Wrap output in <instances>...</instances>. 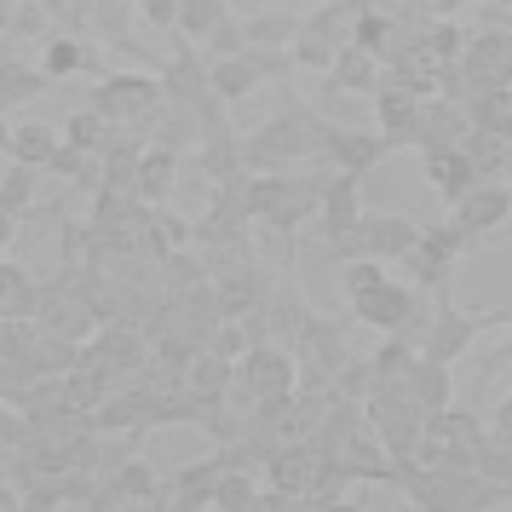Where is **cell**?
Instances as JSON below:
<instances>
[{
	"label": "cell",
	"instance_id": "cell-5",
	"mask_svg": "<svg viewBox=\"0 0 512 512\" xmlns=\"http://www.w3.org/2000/svg\"><path fill=\"white\" fill-rule=\"evenodd\" d=\"M351 317H357V323H369V328H386V334H403V328L415 323V294H409L403 282L380 277L369 294H357V300H351Z\"/></svg>",
	"mask_w": 512,
	"mask_h": 512
},
{
	"label": "cell",
	"instance_id": "cell-35",
	"mask_svg": "<svg viewBox=\"0 0 512 512\" xmlns=\"http://www.w3.org/2000/svg\"><path fill=\"white\" fill-rule=\"evenodd\" d=\"M202 512H219V507H202Z\"/></svg>",
	"mask_w": 512,
	"mask_h": 512
},
{
	"label": "cell",
	"instance_id": "cell-20",
	"mask_svg": "<svg viewBox=\"0 0 512 512\" xmlns=\"http://www.w3.org/2000/svg\"><path fill=\"white\" fill-rule=\"evenodd\" d=\"M208 507H219V512H254V478H248L242 466H225V472H219V484H213Z\"/></svg>",
	"mask_w": 512,
	"mask_h": 512
},
{
	"label": "cell",
	"instance_id": "cell-31",
	"mask_svg": "<svg viewBox=\"0 0 512 512\" xmlns=\"http://www.w3.org/2000/svg\"><path fill=\"white\" fill-rule=\"evenodd\" d=\"M0 512H24V495H18V489H6V484H0Z\"/></svg>",
	"mask_w": 512,
	"mask_h": 512
},
{
	"label": "cell",
	"instance_id": "cell-4",
	"mask_svg": "<svg viewBox=\"0 0 512 512\" xmlns=\"http://www.w3.org/2000/svg\"><path fill=\"white\" fill-rule=\"evenodd\" d=\"M93 110L104 121H144L162 110V81L144 70H110L98 75V93H93Z\"/></svg>",
	"mask_w": 512,
	"mask_h": 512
},
{
	"label": "cell",
	"instance_id": "cell-17",
	"mask_svg": "<svg viewBox=\"0 0 512 512\" xmlns=\"http://www.w3.org/2000/svg\"><path fill=\"white\" fill-rule=\"evenodd\" d=\"M242 35H248V47H294L300 12H254V18H242Z\"/></svg>",
	"mask_w": 512,
	"mask_h": 512
},
{
	"label": "cell",
	"instance_id": "cell-24",
	"mask_svg": "<svg viewBox=\"0 0 512 512\" xmlns=\"http://www.w3.org/2000/svg\"><path fill=\"white\" fill-rule=\"evenodd\" d=\"M231 386V369H225V357L213 351V357H196V374H190V392H208V397H219Z\"/></svg>",
	"mask_w": 512,
	"mask_h": 512
},
{
	"label": "cell",
	"instance_id": "cell-27",
	"mask_svg": "<svg viewBox=\"0 0 512 512\" xmlns=\"http://www.w3.org/2000/svg\"><path fill=\"white\" fill-rule=\"evenodd\" d=\"M0 196H6V208H29V196H35V167H12L6 179H0Z\"/></svg>",
	"mask_w": 512,
	"mask_h": 512
},
{
	"label": "cell",
	"instance_id": "cell-14",
	"mask_svg": "<svg viewBox=\"0 0 512 512\" xmlns=\"http://www.w3.org/2000/svg\"><path fill=\"white\" fill-rule=\"evenodd\" d=\"M208 87L219 104H242L248 93H259V70L248 64V52L236 58H208Z\"/></svg>",
	"mask_w": 512,
	"mask_h": 512
},
{
	"label": "cell",
	"instance_id": "cell-19",
	"mask_svg": "<svg viewBox=\"0 0 512 512\" xmlns=\"http://www.w3.org/2000/svg\"><path fill=\"white\" fill-rule=\"evenodd\" d=\"M219 18H231V6H225V0H179L173 29H179V41H208V29L219 24Z\"/></svg>",
	"mask_w": 512,
	"mask_h": 512
},
{
	"label": "cell",
	"instance_id": "cell-23",
	"mask_svg": "<svg viewBox=\"0 0 512 512\" xmlns=\"http://www.w3.org/2000/svg\"><path fill=\"white\" fill-rule=\"evenodd\" d=\"M380 277H386V265H380V259H357V254H351L346 271H340V288H346V300H357V294H369Z\"/></svg>",
	"mask_w": 512,
	"mask_h": 512
},
{
	"label": "cell",
	"instance_id": "cell-29",
	"mask_svg": "<svg viewBox=\"0 0 512 512\" xmlns=\"http://www.w3.org/2000/svg\"><path fill=\"white\" fill-rule=\"evenodd\" d=\"M12 225H18V208H6V196H0V248L12 242Z\"/></svg>",
	"mask_w": 512,
	"mask_h": 512
},
{
	"label": "cell",
	"instance_id": "cell-16",
	"mask_svg": "<svg viewBox=\"0 0 512 512\" xmlns=\"http://www.w3.org/2000/svg\"><path fill=\"white\" fill-rule=\"evenodd\" d=\"M334 93L346 87V93H374L380 87V64H374V52L363 47H340V58H334Z\"/></svg>",
	"mask_w": 512,
	"mask_h": 512
},
{
	"label": "cell",
	"instance_id": "cell-28",
	"mask_svg": "<svg viewBox=\"0 0 512 512\" xmlns=\"http://www.w3.org/2000/svg\"><path fill=\"white\" fill-rule=\"evenodd\" d=\"M139 12H144V24L173 29V18H179V0H139Z\"/></svg>",
	"mask_w": 512,
	"mask_h": 512
},
{
	"label": "cell",
	"instance_id": "cell-18",
	"mask_svg": "<svg viewBox=\"0 0 512 512\" xmlns=\"http://www.w3.org/2000/svg\"><path fill=\"white\" fill-rule=\"evenodd\" d=\"M52 81L35 64H24V58H0V104H29V98H41Z\"/></svg>",
	"mask_w": 512,
	"mask_h": 512
},
{
	"label": "cell",
	"instance_id": "cell-21",
	"mask_svg": "<svg viewBox=\"0 0 512 512\" xmlns=\"http://www.w3.org/2000/svg\"><path fill=\"white\" fill-rule=\"evenodd\" d=\"M110 133H116V121H104L93 104H87V110H75V116L64 121V144H75V150H104Z\"/></svg>",
	"mask_w": 512,
	"mask_h": 512
},
{
	"label": "cell",
	"instance_id": "cell-22",
	"mask_svg": "<svg viewBox=\"0 0 512 512\" xmlns=\"http://www.w3.org/2000/svg\"><path fill=\"white\" fill-rule=\"evenodd\" d=\"M288 58H294V70H334V58H340V47H328V41H317V35H300L294 47H288Z\"/></svg>",
	"mask_w": 512,
	"mask_h": 512
},
{
	"label": "cell",
	"instance_id": "cell-26",
	"mask_svg": "<svg viewBox=\"0 0 512 512\" xmlns=\"http://www.w3.org/2000/svg\"><path fill=\"white\" fill-rule=\"evenodd\" d=\"M110 489H116V501H139V495H156V472H150L144 461H127V472H121Z\"/></svg>",
	"mask_w": 512,
	"mask_h": 512
},
{
	"label": "cell",
	"instance_id": "cell-2",
	"mask_svg": "<svg viewBox=\"0 0 512 512\" xmlns=\"http://www.w3.org/2000/svg\"><path fill=\"white\" fill-rule=\"evenodd\" d=\"M323 185L317 179H288V173H259L248 179V213L265 219L271 231H300V219L317 213Z\"/></svg>",
	"mask_w": 512,
	"mask_h": 512
},
{
	"label": "cell",
	"instance_id": "cell-32",
	"mask_svg": "<svg viewBox=\"0 0 512 512\" xmlns=\"http://www.w3.org/2000/svg\"><path fill=\"white\" fill-rule=\"evenodd\" d=\"M311 512H357V507H346V501H317Z\"/></svg>",
	"mask_w": 512,
	"mask_h": 512
},
{
	"label": "cell",
	"instance_id": "cell-10",
	"mask_svg": "<svg viewBox=\"0 0 512 512\" xmlns=\"http://www.w3.org/2000/svg\"><path fill=\"white\" fill-rule=\"evenodd\" d=\"M420 110H426V104L415 98V87H386V93H380V139L392 144V150L397 144H415Z\"/></svg>",
	"mask_w": 512,
	"mask_h": 512
},
{
	"label": "cell",
	"instance_id": "cell-9",
	"mask_svg": "<svg viewBox=\"0 0 512 512\" xmlns=\"http://www.w3.org/2000/svg\"><path fill=\"white\" fill-rule=\"evenodd\" d=\"M426 179H432V190L443 202H461L466 190L478 185V167H472V156L461 144H443V150H426Z\"/></svg>",
	"mask_w": 512,
	"mask_h": 512
},
{
	"label": "cell",
	"instance_id": "cell-3",
	"mask_svg": "<svg viewBox=\"0 0 512 512\" xmlns=\"http://www.w3.org/2000/svg\"><path fill=\"white\" fill-rule=\"evenodd\" d=\"M420 242V225L409 219V213H363L357 219V231H351L346 248H334V259H380V265H392V259H403L409 248Z\"/></svg>",
	"mask_w": 512,
	"mask_h": 512
},
{
	"label": "cell",
	"instance_id": "cell-33",
	"mask_svg": "<svg viewBox=\"0 0 512 512\" xmlns=\"http://www.w3.org/2000/svg\"><path fill=\"white\" fill-rule=\"evenodd\" d=\"M6 139H12V121H6V110H0V156H6Z\"/></svg>",
	"mask_w": 512,
	"mask_h": 512
},
{
	"label": "cell",
	"instance_id": "cell-7",
	"mask_svg": "<svg viewBox=\"0 0 512 512\" xmlns=\"http://www.w3.org/2000/svg\"><path fill=\"white\" fill-rule=\"evenodd\" d=\"M512 219V190L507 185H478L466 190L461 202H455V225H461L466 236H484V231H501Z\"/></svg>",
	"mask_w": 512,
	"mask_h": 512
},
{
	"label": "cell",
	"instance_id": "cell-15",
	"mask_svg": "<svg viewBox=\"0 0 512 512\" xmlns=\"http://www.w3.org/2000/svg\"><path fill=\"white\" fill-rule=\"evenodd\" d=\"M81 70H104L98 47H87L81 35H52L47 58H41V75H47V81H58V75H81Z\"/></svg>",
	"mask_w": 512,
	"mask_h": 512
},
{
	"label": "cell",
	"instance_id": "cell-13",
	"mask_svg": "<svg viewBox=\"0 0 512 512\" xmlns=\"http://www.w3.org/2000/svg\"><path fill=\"white\" fill-rule=\"evenodd\" d=\"M472 340H478V317H461V311H449V305H443L438 328L426 334V351H420V357H432V363H455Z\"/></svg>",
	"mask_w": 512,
	"mask_h": 512
},
{
	"label": "cell",
	"instance_id": "cell-1",
	"mask_svg": "<svg viewBox=\"0 0 512 512\" xmlns=\"http://www.w3.org/2000/svg\"><path fill=\"white\" fill-rule=\"evenodd\" d=\"M323 133L328 121L311 116L305 104H288L277 121H265L254 139H242V167L248 173H282V167L305 162V156H323Z\"/></svg>",
	"mask_w": 512,
	"mask_h": 512
},
{
	"label": "cell",
	"instance_id": "cell-25",
	"mask_svg": "<svg viewBox=\"0 0 512 512\" xmlns=\"http://www.w3.org/2000/svg\"><path fill=\"white\" fill-rule=\"evenodd\" d=\"M248 47V35H242V18H219L208 29V58H236V52Z\"/></svg>",
	"mask_w": 512,
	"mask_h": 512
},
{
	"label": "cell",
	"instance_id": "cell-11",
	"mask_svg": "<svg viewBox=\"0 0 512 512\" xmlns=\"http://www.w3.org/2000/svg\"><path fill=\"white\" fill-rule=\"evenodd\" d=\"M58 133H52L47 121H12V139H6V156L12 167H35V173H47L52 156H58Z\"/></svg>",
	"mask_w": 512,
	"mask_h": 512
},
{
	"label": "cell",
	"instance_id": "cell-6",
	"mask_svg": "<svg viewBox=\"0 0 512 512\" xmlns=\"http://www.w3.org/2000/svg\"><path fill=\"white\" fill-rule=\"evenodd\" d=\"M363 185L351 179V173H340V179H328L323 196H317V213H323V236H328V254L334 248H346L351 231H357V219H363Z\"/></svg>",
	"mask_w": 512,
	"mask_h": 512
},
{
	"label": "cell",
	"instance_id": "cell-34",
	"mask_svg": "<svg viewBox=\"0 0 512 512\" xmlns=\"http://www.w3.org/2000/svg\"><path fill=\"white\" fill-rule=\"evenodd\" d=\"M403 512H426V507H403Z\"/></svg>",
	"mask_w": 512,
	"mask_h": 512
},
{
	"label": "cell",
	"instance_id": "cell-8",
	"mask_svg": "<svg viewBox=\"0 0 512 512\" xmlns=\"http://www.w3.org/2000/svg\"><path fill=\"white\" fill-rule=\"evenodd\" d=\"M386 150H392V144L380 139V133H346V127H328L323 133V156H334V167L351 173V179H363L369 167H380Z\"/></svg>",
	"mask_w": 512,
	"mask_h": 512
},
{
	"label": "cell",
	"instance_id": "cell-12",
	"mask_svg": "<svg viewBox=\"0 0 512 512\" xmlns=\"http://www.w3.org/2000/svg\"><path fill=\"white\" fill-rule=\"evenodd\" d=\"M179 179V150H167V144H144L139 150V173H133V196L139 202H162L167 190Z\"/></svg>",
	"mask_w": 512,
	"mask_h": 512
},
{
	"label": "cell",
	"instance_id": "cell-30",
	"mask_svg": "<svg viewBox=\"0 0 512 512\" xmlns=\"http://www.w3.org/2000/svg\"><path fill=\"white\" fill-rule=\"evenodd\" d=\"M495 438H501V443H512V397L501 403V415H495Z\"/></svg>",
	"mask_w": 512,
	"mask_h": 512
}]
</instances>
